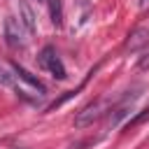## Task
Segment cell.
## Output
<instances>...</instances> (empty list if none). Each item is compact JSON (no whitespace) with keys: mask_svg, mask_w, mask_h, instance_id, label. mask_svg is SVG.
Segmentation results:
<instances>
[{"mask_svg":"<svg viewBox=\"0 0 149 149\" xmlns=\"http://www.w3.org/2000/svg\"><path fill=\"white\" fill-rule=\"evenodd\" d=\"M37 61H40V68L49 70L56 79H65V77H68V74H65V68H63V63H61V58H58V54H56L54 47H44V49L40 51Z\"/></svg>","mask_w":149,"mask_h":149,"instance_id":"obj_1","label":"cell"},{"mask_svg":"<svg viewBox=\"0 0 149 149\" xmlns=\"http://www.w3.org/2000/svg\"><path fill=\"white\" fill-rule=\"evenodd\" d=\"M5 42L9 47H23L26 44V30H23V23L14 16H7L5 19Z\"/></svg>","mask_w":149,"mask_h":149,"instance_id":"obj_2","label":"cell"},{"mask_svg":"<svg viewBox=\"0 0 149 149\" xmlns=\"http://www.w3.org/2000/svg\"><path fill=\"white\" fill-rule=\"evenodd\" d=\"M105 112V100H95V102H91V105H86L79 114H77V119H74V126H88V123H93L100 114Z\"/></svg>","mask_w":149,"mask_h":149,"instance_id":"obj_3","label":"cell"},{"mask_svg":"<svg viewBox=\"0 0 149 149\" xmlns=\"http://www.w3.org/2000/svg\"><path fill=\"white\" fill-rule=\"evenodd\" d=\"M137 95H140L137 91H133V95H130V91H128V93L123 95V100H121V102H119V105H116V107L112 109V114H109V121H107V126H116V123H119V121H121V119H123V116L128 114V109L133 107V102L137 100Z\"/></svg>","mask_w":149,"mask_h":149,"instance_id":"obj_4","label":"cell"},{"mask_svg":"<svg viewBox=\"0 0 149 149\" xmlns=\"http://www.w3.org/2000/svg\"><path fill=\"white\" fill-rule=\"evenodd\" d=\"M144 47H149V28L140 26V28H135V30L128 35V40H126V51H142Z\"/></svg>","mask_w":149,"mask_h":149,"instance_id":"obj_5","label":"cell"},{"mask_svg":"<svg viewBox=\"0 0 149 149\" xmlns=\"http://www.w3.org/2000/svg\"><path fill=\"white\" fill-rule=\"evenodd\" d=\"M19 7H21V23H23V28L28 33H35L37 30V23H35V14H33L30 5L26 0H19Z\"/></svg>","mask_w":149,"mask_h":149,"instance_id":"obj_6","label":"cell"},{"mask_svg":"<svg viewBox=\"0 0 149 149\" xmlns=\"http://www.w3.org/2000/svg\"><path fill=\"white\" fill-rule=\"evenodd\" d=\"M12 70H14V74H16V79H23L26 84H30V86H33L35 91H40V93L44 95V84H42V81H40L37 77H33V74H30V72H28L26 68H21V65H14Z\"/></svg>","mask_w":149,"mask_h":149,"instance_id":"obj_7","label":"cell"},{"mask_svg":"<svg viewBox=\"0 0 149 149\" xmlns=\"http://www.w3.org/2000/svg\"><path fill=\"white\" fill-rule=\"evenodd\" d=\"M49 9H51V21L56 26L63 23V12H61V0H49Z\"/></svg>","mask_w":149,"mask_h":149,"instance_id":"obj_8","label":"cell"},{"mask_svg":"<svg viewBox=\"0 0 149 149\" xmlns=\"http://www.w3.org/2000/svg\"><path fill=\"white\" fill-rule=\"evenodd\" d=\"M0 84H5V86H16V74H14V70L9 72L7 68H0Z\"/></svg>","mask_w":149,"mask_h":149,"instance_id":"obj_9","label":"cell"},{"mask_svg":"<svg viewBox=\"0 0 149 149\" xmlns=\"http://www.w3.org/2000/svg\"><path fill=\"white\" fill-rule=\"evenodd\" d=\"M140 68H142V70H147V68H149V56H144V58L140 61Z\"/></svg>","mask_w":149,"mask_h":149,"instance_id":"obj_10","label":"cell"},{"mask_svg":"<svg viewBox=\"0 0 149 149\" xmlns=\"http://www.w3.org/2000/svg\"><path fill=\"white\" fill-rule=\"evenodd\" d=\"M149 5V0H140V7H147Z\"/></svg>","mask_w":149,"mask_h":149,"instance_id":"obj_11","label":"cell"}]
</instances>
